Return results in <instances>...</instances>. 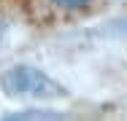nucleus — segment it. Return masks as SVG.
I'll use <instances>...</instances> for the list:
<instances>
[{"instance_id":"obj_2","label":"nucleus","mask_w":127,"mask_h":121,"mask_svg":"<svg viewBox=\"0 0 127 121\" xmlns=\"http://www.w3.org/2000/svg\"><path fill=\"white\" fill-rule=\"evenodd\" d=\"M57 5H62V8H84L89 0H54Z\"/></svg>"},{"instance_id":"obj_1","label":"nucleus","mask_w":127,"mask_h":121,"mask_svg":"<svg viewBox=\"0 0 127 121\" xmlns=\"http://www.w3.org/2000/svg\"><path fill=\"white\" fill-rule=\"evenodd\" d=\"M3 92L11 97H30V100H60L65 97V89L32 65H14L0 75Z\"/></svg>"}]
</instances>
